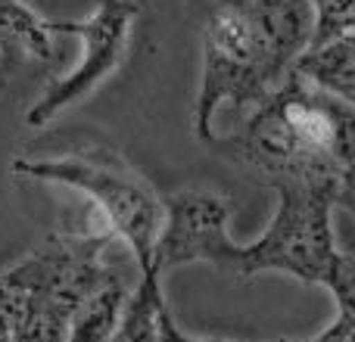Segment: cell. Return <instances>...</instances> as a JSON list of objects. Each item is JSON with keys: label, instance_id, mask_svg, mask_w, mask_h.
<instances>
[{"label": "cell", "instance_id": "cell-12", "mask_svg": "<svg viewBox=\"0 0 355 342\" xmlns=\"http://www.w3.org/2000/svg\"><path fill=\"white\" fill-rule=\"evenodd\" d=\"M315 6V44L355 35V0H312Z\"/></svg>", "mask_w": 355, "mask_h": 342}, {"label": "cell", "instance_id": "cell-16", "mask_svg": "<svg viewBox=\"0 0 355 342\" xmlns=\"http://www.w3.org/2000/svg\"><path fill=\"white\" fill-rule=\"evenodd\" d=\"M337 206L349 208V212L355 215V162L340 171V196H337Z\"/></svg>", "mask_w": 355, "mask_h": 342}, {"label": "cell", "instance_id": "cell-10", "mask_svg": "<svg viewBox=\"0 0 355 342\" xmlns=\"http://www.w3.org/2000/svg\"><path fill=\"white\" fill-rule=\"evenodd\" d=\"M162 305H166L162 271L159 268L141 271L137 283L128 293V302L122 308V318H119V327L112 333V342H162L159 339Z\"/></svg>", "mask_w": 355, "mask_h": 342}, {"label": "cell", "instance_id": "cell-4", "mask_svg": "<svg viewBox=\"0 0 355 342\" xmlns=\"http://www.w3.org/2000/svg\"><path fill=\"white\" fill-rule=\"evenodd\" d=\"M234 159L265 183L277 177H337V116L334 97L290 72L284 84L250 112L234 137Z\"/></svg>", "mask_w": 355, "mask_h": 342}, {"label": "cell", "instance_id": "cell-7", "mask_svg": "<svg viewBox=\"0 0 355 342\" xmlns=\"http://www.w3.org/2000/svg\"><path fill=\"white\" fill-rule=\"evenodd\" d=\"M265 44L271 72L284 84L293 66L306 56L315 41V6L312 0H252L246 10Z\"/></svg>", "mask_w": 355, "mask_h": 342}, {"label": "cell", "instance_id": "cell-8", "mask_svg": "<svg viewBox=\"0 0 355 342\" xmlns=\"http://www.w3.org/2000/svg\"><path fill=\"white\" fill-rule=\"evenodd\" d=\"M56 56L60 50L47 19L25 0H0V81H6L19 60L56 62Z\"/></svg>", "mask_w": 355, "mask_h": 342}, {"label": "cell", "instance_id": "cell-2", "mask_svg": "<svg viewBox=\"0 0 355 342\" xmlns=\"http://www.w3.org/2000/svg\"><path fill=\"white\" fill-rule=\"evenodd\" d=\"M116 233L103 224L53 231L0 271V305L12 342H69L78 312L116 274L106 258Z\"/></svg>", "mask_w": 355, "mask_h": 342}, {"label": "cell", "instance_id": "cell-17", "mask_svg": "<svg viewBox=\"0 0 355 342\" xmlns=\"http://www.w3.org/2000/svg\"><path fill=\"white\" fill-rule=\"evenodd\" d=\"M218 10H237V12H246L252 6V0H215Z\"/></svg>", "mask_w": 355, "mask_h": 342}, {"label": "cell", "instance_id": "cell-15", "mask_svg": "<svg viewBox=\"0 0 355 342\" xmlns=\"http://www.w3.org/2000/svg\"><path fill=\"white\" fill-rule=\"evenodd\" d=\"M306 342H355V321L337 312V318H334L324 330L315 333V336Z\"/></svg>", "mask_w": 355, "mask_h": 342}, {"label": "cell", "instance_id": "cell-11", "mask_svg": "<svg viewBox=\"0 0 355 342\" xmlns=\"http://www.w3.org/2000/svg\"><path fill=\"white\" fill-rule=\"evenodd\" d=\"M128 293L131 287L116 271L106 280V287L78 312L72 333H69V342H112V333H116L119 318H122V308L128 302Z\"/></svg>", "mask_w": 355, "mask_h": 342}, {"label": "cell", "instance_id": "cell-18", "mask_svg": "<svg viewBox=\"0 0 355 342\" xmlns=\"http://www.w3.org/2000/svg\"><path fill=\"white\" fill-rule=\"evenodd\" d=\"M0 342H12L10 324H6V314H3V305H0Z\"/></svg>", "mask_w": 355, "mask_h": 342}, {"label": "cell", "instance_id": "cell-13", "mask_svg": "<svg viewBox=\"0 0 355 342\" xmlns=\"http://www.w3.org/2000/svg\"><path fill=\"white\" fill-rule=\"evenodd\" d=\"M334 302H337V312L355 321V258L352 255H340V262L334 264V274L327 280Z\"/></svg>", "mask_w": 355, "mask_h": 342}, {"label": "cell", "instance_id": "cell-9", "mask_svg": "<svg viewBox=\"0 0 355 342\" xmlns=\"http://www.w3.org/2000/svg\"><path fill=\"white\" fill-rule=\"evenodd\" d=\"M293 72L318 91L355 106V35L309 47L306 56L293 66Z\"/></svg>", "mask_w": 355, "mask_h": 342}, {"label": "cell", "instance_id": "cell-5", "mask_svg": "<svg viewBox=\"0 0 355 342\" xmlns=\"http://www.w3.org/2000/svg\"><path fill=\"white\" fill-rule=\"evenodd\" d=\"M281 87L271 72L265 44L246 12L218 10L202 28V69L193 103V134L200 143H215V116L221 106H234L250 116Z\"/></svg>", "mask_w": 355, "mask_h": 342}, {"label": "cell", "instance_id": "cell-3", "mask_svg": "<svg viewBox=\"0 0 355 342\" xmlns=\"http://www.w3.org/2000/svg\"><path fill=\"white\" fill-rule=\"evenodd\" d=\"M10 171L85 193L100 224L131 249L137 274L156 268V246L166 231V199L112 147L81 143L60 156H16Z\"/></svg>", "mask_w": 355, "mask_h": 342}, {"label": "cell", "instance_id": "cell-14", "mask_svg": "<svg viewBox=\"0 0 355 342\" xmlns=\"http://www.w3.org/2000/svg\"><path fill=\"white\" fill-rule=\"evenodd\" d=\"M159 339L162 342H225V339H212V336H190V333H184L181 327H178V321L172 318L168 302L159 312Z\"/></svg>", "mask_w": 355, "mask_h": 342}, {"label": "cell", "instance_id": "cell-1", "mask_svg": "<svg viewBox=\"0 0 355 342\" xmlns=\"http://www.w3.org/2000/svg\"><path fill=\"white\" fill-rule=\"evenodd\" d=\"M277 208L262 237L240 246L227 233L231 199L215 190H181L166 199V231L156 246V268L206 262L234 277H256L265 271L290 274L302 283L327 287L334 264L343 252L334 240V208L340 181H302L277 177L271 181Z\"/></svg>", "mask_w": 355, "mask_h": 342}, {"label": "cell", "instance_id": "cell-6", "mask_svg": "<svg viewBox=\"0 0 355 342\" xmlns=\"http://www.w3.org/2000/svg\"><path fill=\"white\" fill-rule=\"evenodd\" d=\"M141 6L135 0H100L85 19H56L50 22L53 35H72L81 41V60L72 72L47 81L37 100L25 112L28 128H47L69 106L91 97L125 60Z\"/></svg>", "mask_w": 355, "mask_h": 342}]
</instances>
